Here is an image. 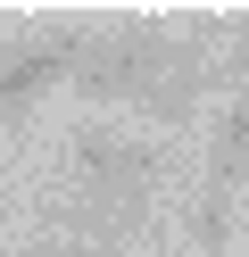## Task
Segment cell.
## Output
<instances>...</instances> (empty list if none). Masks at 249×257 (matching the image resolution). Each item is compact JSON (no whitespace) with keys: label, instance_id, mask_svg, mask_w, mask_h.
Wrapping results in <instances>:
<instances>
[{"label":"cell","instance_id":"3","mask_svg":"<svg viewBox=\"0 0 249 257\" xmlns=\"http://www.w3.org/2000/svg\"><path fill=\"white\" fill-rule=\"evenodd\" d=\"M75 166H83V191H149L158 150L133 141V133H116V124H83L75 133Z\"/></svg>","mask_w":249,"mask_h":257},{"label":"cell","instance_id":"5","mask_svg":"<svg viewBox=\"0 0 249 257\" xmlns=\"http://www.w3.org/2000/svg\"><path fill=\"white\" fill-rule=\"evenodd\" d=\"M241 174H249V91L224 108V124H216V166H208V183H216V191H241Z\"/></svg>","mask_w":249,"mask_h":257},{"label":"cell","instance_id":"7","mask_svg":"<svg viewBox=\"0 0 249 257\" xmlns=\"http://www.w3.org/2000/svg\"><path fill=\"white\" fill-rule=\"evenodd\" d=\"M191 249L199 257H224L232 249V191H199V199H191Z\"/></svg>","mask_w":249,"mask_h":257},{"label":"cell","instance_id":"1","mask_svg":"<svg viewBox=\"0 0 249 257\" xmlns=\"http://www.w3.org/2000/svg\"><path fill=\"white\" fill-rule=\"evenodd\" d=\"M175 58H183V42H166V34H149V25H133V34L83 42V58H75V91H83V100H133V108H141L149 83H158Z\"/></svg>","mask_w":249,"mask_h":257},{"label":"cell","instance_id":"8","mask_svg":"<svg viewBox=\"0 0 249 257\" xmlns=\"http://www.w3.org/2000/svg\"><path fill=\"white\" fill-rule=\"evenodd\" d=\"M224 67H232V75H241V83H249V25H241V34H232V58H224Z\"/></svg>","mask_w":249,"mask_h":257},{"label":"cell","instance_id":"6","mask_svg":"<svg viewBox=\"0 0 249 257\" xmlns=\"http://www.w3.org/2000/svg\"><path fill=\"white\" fill-rule=\"evenodd\" d=\"M141 108H149V116H158V124H183V116H191V108H199V58L183 50L175 67H166L158 83H149V100H141Z\"/></svg>","mask_w":249,"mask_h":257},{"label":"cell","instance_id":"4","mask_svg":"<svg viewBox=\"0 0 249 257\" xmlns=\"http://www.w3.org/2000/svg\"><path fill=\"white\" fill-rule=\"evenodd\" d=\"M141 216H149V191H83V207H75V224L100 232V240L141 232Z\"/></svg>","mask_w":249,"mask_h":257},{"label":"cell","instance_id":"2","mask_svg":"<svg viewBox=\"0 0 249 257\" xmlns=\"http://www.w3.org/2000/svg\"><path fill=\"white\" fill-rule=\"evenodd\" d=\"M83 42H92V34H33L25 50H9V58H0V124H17L33 100H50L58 83H75Z\"/></svg>","mask_w":249,"mask_h":257},{"label":"cell","instance_id":"9","mask_svg":"<svg viewBox=\"0 0 249 257\" xmlns=\"http://www.w3.org/2000/svg\"><path fill=\"white\" fill-rule=\"evenodd\" d=\"M25 257H75V249H66V240H33Z\"/></svg>","mask_w":249,"mask_h":257}]
</instances>
